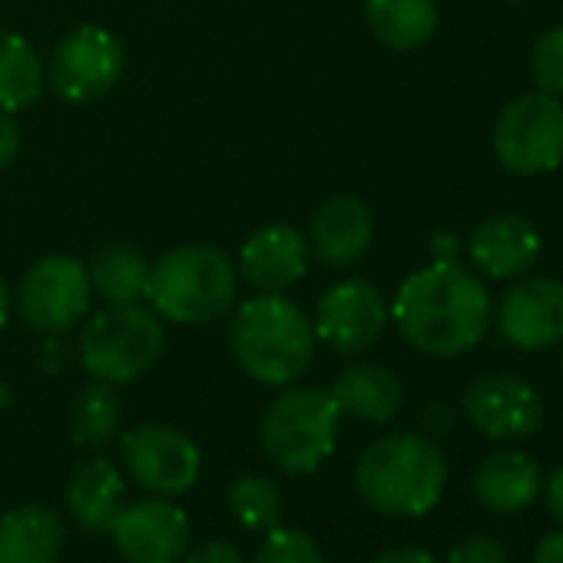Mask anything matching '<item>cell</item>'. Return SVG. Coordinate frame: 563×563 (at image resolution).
Masks as SVG:
<instances>
[{"instance_id": "6", "label": "cell", "mask_w": 563, "mask_h": 563, "mask_svg": "<svg viewBox=\"0 0 563 563\" xmlns=\"http://www.w3.org/2000/svg\"><path fill=\"white\" fill-rule=\"evenodd\" d=\"M166 349L163 319L140 302L97 312L80 339L84 368L107 385H126L146 375Z\"/></svg>"}, {"instance_id": "20", "label": "cell", "mask_w": 563, "mask_h": 563, "mask_svg": "<svg viewBox=\"0 0 563 563\" xmlns=\"http://www.w3.org/2000/svg\"><path fill=\"white\" fill-rule=\"evenodd\" d=\"M329 391L339 401L342 415H352V418L368 421V424L391 421L405 401L401 378L391 368L375 365V362H362V365L345 368Z\"/></svg>"}, {"instance_id": "32", "label": "cell", "mask_w": 563, "mask_h": 563, "mask_svg": "<svg viewBox=\"0 0 563 563\" xmlns=\"http://www.w3.org/2000/svg\"><path fill=\"white\" fill-rule=\"evenodd\" d=\"M543 500H547V514L563 527V467H556L550 477H547V484H543Z\"/></svg>"}, {"instance_id": "30", "label": "cell", "mask_w": 563, "mask_h": 563, "mask_svg": "<svg viewBox=\"0 0 563 563\" xmlns=\"http://www.w3.org/2000/svg\"><path fill=\"white\" fill-rule=\"evenodd\" d=\"M183 563H245L239 547H232L229 540H209L196 550H186Z\"/></svg>"}, {"instance_id": "10", "label": "cell", "mask_w": 563, "mask_h": 563, "mask_svg": "<svg viewBox=\"0 0 563 563\" xmlns=\"http://www.w3.org/2000/svg\"><path fill=\"white\" fill-rule=\"evenodd\" d=\"M123 461L133 481L159 497L186 494L202 471V454L189 434L169 424H140L123 434Z\"/></svg>"}, {"instance_id": "19", "label": "cell", "mask_w": 563, "mask_h": 563, "mask_svg": "<svg viewBox=\"0 0 563 563\" xmlns=\"http://www.w3.org/2000/svg\"><path fill=\"white\" fill-rule=\"evenodd\" d=\"M123 494H126V484H123L117 464L107 457H90V461L77 464V471L70 474V484H67L70 514L77 517L80 527H87L93 533L113 530V523L123 510Z\"/></svg>"}, {"instance_id": "4", "label": "cell", "mask_w": 563, "mask_h": 563, "mask_svg": "<svg viewBox=\"0 0 563 563\" xmlns=\"http://www.w3.org/2000/svg\"><path fill=\"white\" fill-rule=\"evenodd\" d=\"M235 292L239 272L219 249L183 245L153 265L146 299L166 322L209 325L235 306Z\"/></svg>"}, {"instance_id": "28", "label": "cell", "mask_w": 563, "mask_h": 563, "mask_svg": "<svg viewBox=\"0 0 563 563\" xmlns=\"http://www.w3.org/2000/svg\"><path fill=\"white\" fill-rule=\"evenodd\" d=\"M530 67H533V80L540 93H550L560 100L563 97V24L537 37Z\"/></svg>"}, {"instance_id": "7", "label": "cell", "mask_w": 563, "mask_h": 563, "mask_svg": "<svg viewBox=\"0 0 563 563\" xmlns=\"http://www.w3.org/2000/svg\"><path fill=\"white\" fill-rule=\"evenodd\" d=\"M494 156L507 173L540 176L563 163V103L527 93L507 103L494 123Z\"/></svg>"}, {"instance_id": "13", "label": "cell", "mask_w": 563, "mask_h": 563, "mask_svg": "<svg viewBox=\"0 0 563 563\" xmlns=\"http://www.w3.org/2000/svg\"><path fill=\"white\" fill-rule=\"evenodd\" d=\"M110 533L126 563H183L189 550V517L166 497L123 507Z\"/></svg>"}, {"instance_id": "11", "label": "cell", "mask_w": 563, "mask_h": 563, "mask_svg": "<svg viewBox=\"0 0 563 563\" xmlns=\"http://www.w3.org/2000/svg\"><path fill=\"white\" fill-rule=\"evenodd\" d=\"M388 325V306L382 292L365 278H345L319 299L316 309V342L339 355L368 352Z\"/></svg>"}, {"instance_id": "24", "label": "cell", "mask_w": 563, "mask_h": 563, "mask_svg": "<svg viewBox=\"0 0 563 563\" xmlns=\"http://www.w3.org/2000/svg\"><path fill=\"white\" fill-rule=\"evenodd\" d=\"M47 84L37 51L14 31H0V113L27 110Z\"/></svg>"}, {"instance_id": "14", "label": "cell", "mask_w": 563, "mask_h": 563, "mask_svg": "<svg viewBox=\"0 0 563 563\" xmlns=\"http://www.w3.org/2000/svg\"><path fill=\"white\" fill-rule=\"evenodd\" d=\"M500 335L527 352H540L563 342V282L523 278L507 289L497 309Z\"/></svg>"}, {"instance_id": "29", "label": "cell", "mask_w": 563, "mask_h": 563, "mask_svg": "<svg viewBox=\"0 0 563 563\" xmlns=\"http://www.w3.org/2000/svg\"><path fill=\"white\" fill-rule=\"evenodd\" d=\"M448 563H507V550L497 537L477 533L451 547Z\"/></svg>"}, {"instance_id": "18", "label": "cell", "mask_w": 563, "mask_h": 563, "mask_svg": "<svg viewBox=\"0 0 563 563\" xmlns=\"http://www.w3.org/2000/svg\"><path fill=\"white\" fill-rule=\"evenodd\" d=\"M467 252L490 278H520L540 255V235L520 216H494L474 229Z\"/></svg>"}, {"instance_id": "33", "label": "cell", "mask_w": 563, "mask_h": 563, "mask_svg": "<svg viewBox=\"0 0 563 563\" xmlns=\"http://www.w3.org/2000/svg\"><path fill=\"white\" fill-rule=\"evenodd\" d=\"M372 563H441V560L421 547H391V550L378 553Z\"/></svg>"}, {"instance_id": "5", "label": "cell", "mask_w": 563, "mask_h": 563, "mask_svg": "<svg viewBox=\"0 0 563 563\" xmlns=\"http://www.w3.org/2000/svg\"><path fill=\"white\" fill-rule=\"evenodd\" d=\"M342 408L329 388H289L262 418V451L286 474H312L339 441Z\"/></svg>"}, {"instance_id": "23", "label": "cell", "mask_w": 563, "mask_h": 563, "mask_svg": "<svg viewBox=\"0 0 563 563\" xmlns=\"http://www.w3.org/2000/svg\"><path fill=\"white\" fill-rule=\"evenodd\" d=\"M150 272L153 265L146 262L143 252L113 242L107 249H100L87 268L90 275V289L107 302V306H130L146 299L150 289Z\"/></svg>"}, {"instance_id": "36", "label": "cell", "mask_w": 563, "mask_h": 563, "mask_svg": "<svg viewBox=\"0 0 563 563\" xmlns=\"http://www.w3.org/2000/svg\"><path fill=\"white\" fill-rule=\"evenodd\" d=\"M8 312H11V292L4 286V278H0V325L8 322Z\"/></svg>"}, {"instance_id": "1", "label": "cell", "mask_w": 563, "mask_h": 563, "mask_svg": "<svg viewBox=\"0 0 563 563\" xmlns=\"http://www.w3.org/2000/svg\"><path fill=\"white\" fill-rule=\"evenodd\" d=\"M395 325L421 355L457 358L471 352L490 322V296L481 282L451 258L405 278L391 306Z\"/></svg>"}, {"instance_id": "27", "label": "cell", "mask_w": 563, "mask_h": 563, "mask_svg": "<svg viewBox=\"0 0 563 563\" xmlns=\"http://www.w3.org/2000/svg\"><path fill=\"white\" fill-rule=\"evenodd\" d=\"M252 563H325L319 543L296 527H268L262 543L255 547Z\"/></svg>"}, {"instance_id": "12", "label": "cell", "mask_w": 563, "mask_h": 563, "mask_svg": "<svg viewBox=\"0 0 563 563\" xmlns=\"http://www.w3.org/2000/svg\"><path fill=\"white\" fill-rule=\"evenodd\" d=\"M464 411L481 434L494 441H517L543 424L547 408L530 382L497 372V375H481L467 385Z\"/></svg>"}, {"instance_id": "17", "label": "cell", "mask_w": 563, "mask_h": 563, "mask_svg": "<svg viewBox=\"0 0 563 563\" xmlns=\"http://www.w3.org/2000/svg\"><path fill=\"white\" fill-rule=\"evenodd\" d=\"M474 497L494 514H520L543 490V467L523 451H494L487 454L471 477Z\"/></svg>"}, {"instance_id": "21", "label": "cell", "mask_w": 563, "mask_h": 563, "mask_svg": "<svg viewBox=\"0 0 563 563\" xmlns=\"http://www.w3.org/2000/svg\"><path fill=\"white\" fill-rule=\"evenodd\" d=\"M64 520L41 504L0 517V563H57L64 553Z\"/></svg>"}, {"instance_id": "8", "label": "cell", "mask_w": 563, "mask_h": 563, "mask_svg": "<svg viewBox=\"0 0 563 563\" xmlns=\"http://www.w3.org/2000/svg\"><path fill=\"white\" fill-rule=\"evenodd\" d=\"M123 67V44L103 27L84 24L54 47L47 84L67 103H93L120 84Z\"/></svg>"}, {"instance_id": "26", "label": "cell", "mask_w": 563, "mask_h": 563, "mask_svg": "<svg viewBox=\"0 0 563 563\" xmlns=\"http://www.w3.org/2000/svg\"><path fill=\"white\" fill-rule=\"evenodd\" d=\"M229 510H232V517L242 527L268 530V527H275L282 520V510H286V504H282V494H278V487L268 477L242 474L229 487Z\"/></svg>"}, {"instance_id": "37", "label": "cell", "mask_w": 563, "mask_h": 563, "mask_svg": "<svg viewBox=\"0 0 563 563\" xmlns=\"http://www.w3.org/2000/svg\"><path fill=\"white\" fill-rule=\"evenodd\" d=\"M560 368H563V358H560Z\"/></svg>"}, {"instance_id": "15", "label": "cell", "mask_w": 563, "mask_h": 563, "mask_svg": "<svg viewBox=\"0 0 563 563\" xmlns=\"http://www.w3.org/2000/svg\"><path fill=\"white\" fill-rule=\"evenodd\" d=\"M309 239L286 222H272L255 229L242 252H239V268L242 278L255 292H286L296 282L306 278L309 272Z\"/></svg>"}, {"instance_id": "22", "label": "cell", "mask_w": 563, "mask_h": 563, "mask_svg": "<svg viewBox=\"0 0 563 563\" xmlns=\"http://www.w3.org/2000/svg\"><path fill=\"white\" fill-rule=\"evenodd\" d=\"M372 34L391 51H418L438 31L434 0H365Z\"/></svg>"}, {"instance_id": "31", "label": "cell", "mask_w": 563, "mask_h": 563, "mask_svg": "<svg viewBox=\"0 0 563 563\" xmlns=\"http://www.w3.org/2000/svg\"><path fill=\"white\" fill-rule=\"evenodd\" d=\"M21 150V130L11 113H0V169L11 166Z\"/></svg>"}, {"instance_id": "9", "label": "cell", "mask_w": 563, "mask_h": 563, "mask_svg": "<svg viewBox=\"0 0 563 563\" xmlns=\"http://www.w3.org/2000/svg\"><path fill=\"white\" fill-rule=\"evenodd\" d=\"M90 275L74 255L41 258L21 282L18 309L21 319L47 335L70 332L90 309Z\"/></svg>"}, {"instance_id": "35", "label": "cell", "mask_w": 563, "mask_h": 563, "mask_svg": "<svg viewBox=\"0 0 563 563\" xmlns=\"http://www.w3.org/2000/svg\"><path fill=\"white\" fill-rule=\"evenodd\" d=\"M424 424H428V431L441 434V431L451 428V411H448L444 405H431V408L424 411Z\"/></svg>"}, {"instance_id": "2", "label": "cell", "mask_w": 563, "mask_h": 563, "mask_svg": "<svg viewBox=\"0 0 563 563\" xmlns=\"http://www.w3.org/2000/svg\"><path fill=\"white\" fill-rule=\"evenodd\" d=\"M232 355L242 372L262 385H292L309 372L316 329L309 316L282 292H262L232 316Z\"/></svg>"}, {"instance_id": "16", "label": "cell", "mask_w": 563, "mask_h": 563, "mask_svg": "<svg viewBox=\"0 0 563 563\" xmlns=\"http://www.w3.org/2000/svg\"><path fill=\"white\" fill-rule=\"evenodd\" d=\"M375 239V216L365 199L339 192L325 199L312 216L309 249L329 265H349L368 252Z\"/></svg>"}, {"instance_id": "34", "label": "cell", "mask_w": 563, "mask_h": 563, "mask_svg": "<svg viewBox=\"0 0 563 563\" xmlns=\"http://www.w3.org/2000/svg\"><path fill=\"white\" fill-rule=\"evenodd\" d=\"M533 563H563V527L540 537L533 550Z\"/></svg>"}, {"instance_id": "25", "label": "cell", "mask_w": 563, "mask_h": 563, "mask_svg": "<svg viewBox=\"0 0 563 563\" xmlns=\"http://www.w3.org/2000/svg\"><path fill=\"white\" fill-rule=\"evenodd\" d=\"M120 421H123V405L117 391L107 382H93L74 401L70 434L80 448H100L120 431Z\"/></svg>"}, {"instance_id": "3", "label": "cell", "mask_w": 563, "mask_h": 563, "mask_svg": "<svg viewBox=\"0 0 563 563\" xmlns=\"http://www.w3.org/2000/svg\"><path fill=\"white\" fill-rule=\"evenodd\" d=\"M448 484L441 448L421 434H388L365 448L355 467V487L382 514L421 517L438 507Z\"/></svg>"}]
</instances>
